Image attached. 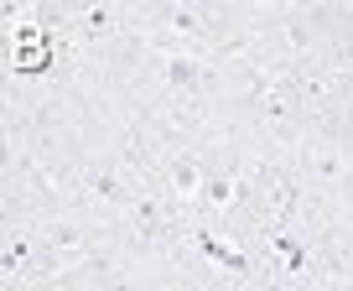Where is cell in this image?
Masks as SVG:
<instances>
[{
  "mask_svg": "<svg viewBox=\"0 0 353 291\" xmlns=\"http://www.w3.org/2000/svg\"><path fill=\"white\" fill-rule=\"evenodd\" d=\"M135 32H166L192 42L198 52H239L260 21V0H156V6H130Z\"/></svg>",
  "mask_w": 353,
  "mask_h": 291,
  "instance_id": "obj_1",
  "label": "cell"
},
{
  "mask_svg": "<svg viewBox=\"0 0 353 291\" xmlns=\"http://www.w3.org/2000/svg\"><path fill=\"white\" fill-rule=\"evenodd\" d=\"M291 167H296L301 188H307L322 208H332V213L343 208V198H348V188H353V151L338 141V135L312 130L307 141L291 151Z\"/></svg>",
  "mask_w": 353,
  "mask_h": 291,
  "instance_id": "obj_2",
  "label": "cell"
}]
</instances>
